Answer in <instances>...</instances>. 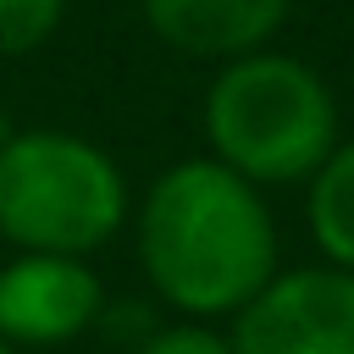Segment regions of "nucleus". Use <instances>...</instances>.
<instances>
[{
	"mask_svg": "<svg viewBox=\"0 0 354 354\" xmlns=\"http://www.w3.org/2000/svg\"><path fill=\"white\" fill-rule=\"evenodd\" d=\"M133 243L155 299L183 321H232L282 271L266 188L216 155H188L144 188Z\"/></svg>",
	"mask_w": 354,
	"mask_h": 354,
	"instance_id": "1",
	"label": "nucleus"
},
{
	"mask_svg": "<svg viewBox=\"0 0 354 354\" xmlns=\"http://www.w3.org/2000/svg\"><path fill=\"white\" fill-rule=\"evenodd\" d=\"M199 127L210 155L254 188L310 183L343 138L337 94L326 88V77L271 44L216 66L199 105Z\"/></svg>",
	"mask_w": 354,
	"mask_h": 354,
	"instance_id": "2",
	"label": "nucleus"
},
{
	"mask_svg": "<svg viewBox=\"0 0 354 354\" xmlns=\"http://www.w3.org/2000/svg\"><path fill=\"white\" fill-rule=\"evenodd\" d=\"M133 216L122 166L72 127L0 138V238L28 254H94Z\"/></svg>",
	"mask_w": 354,
	"mask_h": 354,
	"instance_id": "3",
	"label": "nucleus"
},
{
	"mask_svg": "<svg viewBox=\"0 0 354 354\" xmlns=\"http://www.w3.org/2000/svg\"><path fill=\"white\" fill-rule=\"evenodd\" d=\"M238 354H354V271L293 266L277 271L238 315Z\"/></svg>",
	"mask_w": 354,
	"mask_h": 354,
	"instance_id": "4",
	"label": "nucleus"
},
{
	"mask_svg": "<svg viewBox=\"0 0 354 354\" xmlns=\"http://www.w3.org/2000/svg\"><path fill=\"white\" fill-rule=\"evenodd\" d=\"M105 315V288L83 254H28L0 266V337L11 348H55Z\"/></svg>",
	"mask_w": 354,
	"mask_h": 354,
	"instance_id": "5",
	"label": "nucleus"
},
{
	"mask_svg": "<svg viewBox=\"0 0 354 354\" xmlns=\"http://www.w3.org/2000/svg\"><path fill=\"white\" fill-rule=\"evenodd\" d=\"M293 0H138L149 33L188 61H238L277 39Z\"/></svg>",
	"mask_w": 354,
	"mask_h": 354,
	"instance_id": "6",
	"label": "nucleus"
},
{
	"mask_svg": "<svg viewBox=\"0 0 354 354\" xmlns=\"http://www.w3.org/2000/svg\"><path fill=\"white\" fill-rule=\"evenodd\" d=\"M310 238L326 266L354 271V138H337V149L310 177Z\"/></svg>",
	"mask_w": 354,
	"mask_h": 354,
	"instance_id": "7",
	"label": "nucleus"
},
{
	"mask_svg": "<svg viewBox=\"0 0 354 354\" xmlns=\"http://www.w3.org/2000/svg\"><path fill=\"white\" fill-rule=\"evenodd\" d=\"M66 17V0H0V61L33 55Z\"/></svg>",
	"mask_w": 354,
	"mask_h": 354,
	"instance_id": "8",
	"label": "nucleus"
},
{
	"mask_svg": "<svg viewBox=\"0 0 354 354\" xmlns=\"http://www.w3.org/2000/svg\"><path fill=\"white\" fill-rule=\"evenodd\" d=\"M133 354H238L232 332H216V321H171L155 326Z\"/></svg>",
	"mask_w": 354,
	"mask_h": 354,
	"instance_id": "9",
	"label": "nucleus"
},
{
	"mask_svg": "<svg viewBox=\"0 0 354 354\" xmlns=\"http://www.w3.org/2000/svg\"><path fill=\"white\" fill-rule=\"evenodd\" d=\"M0 354H22V348H11V343H6V337H0Z\"/></svg>",
	"mask_w": 354,
	"mask_h": 354,
	"instance_id": "10",
	"label": "nucleus"
}]
</instances>
